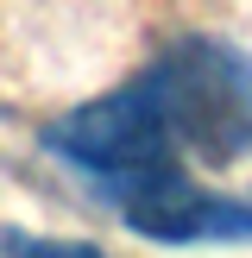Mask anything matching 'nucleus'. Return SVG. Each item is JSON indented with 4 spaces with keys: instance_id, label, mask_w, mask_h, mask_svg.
<instances>
[{
    "instance_id": "1",
    "label": "nucleus",
    "mask_w": 252,
    "mask_h": 258,
    "mask_svg": "<svg viewBox=\"0 0 252 258\" xmlns=\"http://www.w3.org/2000/svg\"><path fill=\"white\" fill-rule=\"evenodd\" d=\"M145 101L158 107L170 145L202 151L208 164H227L252 151V57L221 38H183L145 76Z\"/></svg>"
},
{
    "instance_id": "2",
    "label": "nucleus",
    "mask_w": 252,
    "mask_h": 258,
    "mask_svg": "<svg viewBox=\"0 0 252 258\" xmlns=\"http://www.w3.org/2000/svg\"><path fill=\"white\" fill-rule=\"evenodd\" d=\"M44 151L70 158L76 170H101L113 176H139V170H158L170 164V133H164L158 107L145 101V88H113L101 101H82L76 113H63L57 126H44Z\"/></svg>"
},
{
    "instance_id": "3",
    "label": "nucleus",
    "mask_w": 252,
    "mask_h": 258,
    "mask_svg": "<svg viewBox=\"0 0 252 258\" xmlns=\"http://www.w3.org/2000/svg\"><path fill=\"white\" fill-rule=\"evenodd\" d=\"M113 202H120L126 227L139 239H158V246H196V239H252V202L214 196V189L189 183L176 164L139 176H113Z\"/></svg>"
},
{
    "instance_id": "4",
    "label": "nucleus",
    "mask_w": 252,
    "mask_h": 258,
    "mask_svg": "<svg viewBox=\"0 0 252 258\" xmlns=\"http://www.w3.org/2000/svg\"><path fill=\"white\" fill-rule=\"evenodd\" d=\"M7 246H13V258H107L101 246H88V239H19L13 233Z\"/></svg>"
}]
</instances>
